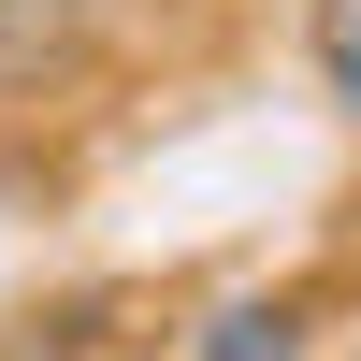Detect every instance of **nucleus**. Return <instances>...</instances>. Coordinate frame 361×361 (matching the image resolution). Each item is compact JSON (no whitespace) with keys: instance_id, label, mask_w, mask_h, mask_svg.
Here are the masks:
<instances>
[{"instance_id":"nucleus-1","label":"nucleus","mask_w":361,"mask_h":361,"mask_svg":"<svg viewBox=\"0 0 361 361\" xmlns=\"http://www.w3.org/2000/svg\"><path fill=\"white\" fill-rule=\"evenodd\" d=\"M173 361H318V318H304V289H246V304H217Z\"/></svg>"},{"instance_id":"nucleus-2","label":"nucleus","mask_w":361,"mask_h":361,"mask_svg":"<svg viewBox=\"0 0 361 361\" xmlns=\"http://www.w3.org/2000/svg\"><path fill=\"white\" fill-rule=\"evenodd\" d=\"M304 58H318V87L361 116V0H304Z\"/></svg>"}]
</instances>
